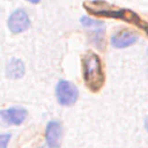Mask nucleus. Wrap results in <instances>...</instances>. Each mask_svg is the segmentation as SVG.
I'll list each match as a JSON object with an SVG mask.
<instances>
[{"label": "nucleus", "mask_w": 148, "mask_h": 148, "mask_svg": "<svg viewBox=\"0 0 148 148\" xmlns=\"http://www.w3.org/2000/svg\"><path fill=\"white\" fill-rule=\"evenodd\" d=\"M25 1H28V2H30V3H34V5H37V3L40 2V0H25Z\"/></svg>", "instance_id": "obj_11"}, {"label": "nucleus", "mask_w": 148, "mask_h": 148, "mask_svg": "<svg viewBox=\"0 0 148 148\" xmlns=\"http://www.w3.org/2000/svg\"><path fill=\"white\" fill-rule=\"evenodd\" d=\"M80 22L83 27L86 28H95V29H99V28H103L104 24L102 21H97V20H94V18H90V17H87V16H82L80 18Z\"/></svg>", "instance_id": "obj_9"}, {"label": "nucleus", "mask_w": 148, "mask_h": 148, "mask_svg": "<svg viewBox=\"0 0 148 148\" xmlns=\"http://www.w3.org/2000/svg\"><path fill=\"white\" fill-rule=\"evenodd\" d=\"M28 116L27 109L22 106H13L0 110V124L3 126H17L21 125Z\"/></svg>", "instance_id": "obj_4"}, {"label": "nucleus", "mask_w": 148, "mask_h": 148, "mask_svg": "<svg viewBox=\"0 0 148 148\" xmlns=\"http://www.w3.org/2000/svg\"><path fill=\"white\" fill-rule=\"evenodd\" d=\"M9 139H10V134L8 133L0 134V148H7L9 143Z\"/></svg>", "instance_id": "obj_10"}, {"label": "nucleus", "mask_w": 148, "mask_h": 148, "mask_svg": "<svg viewBox=\"0 0 148 148\" xmlns=\"http://www.w3.org/2000/svg\"><path fill=\"white\" fill-rule=\"evenodd\" d=\"M141 28L146 31V34H147V36H148V24H143V25H141Z\"/></svg>", "instance_id": "obj_12"}, {"label": "nucleus", "mask_w": 148, "mask_h": 148, "mask_svg": "<svg viewBox=\"0 0 148 148\" xmlns=\"http://www.w3.org/2000/svg\"><path fill=\"white\" fill-rule=\"evenodd\" d=\"M82 77L87 88L91 92H98L105 82L103 62L98 54L87 51L82 56Z\"/></svg>", "instance_id": "obj_1"}, {"label": "nucleus", "mask_w": 148, "mask_h": 148, "mask_svg": "<svg viewBox=\"0 0 148 148\" xmlns=\"http://www.w3.org/2000/svg\"><path fill=\"white\" fill-rule=\"evenodd\" d=\"M25 73V66L22 60L17 58L10 59V61L6 66V75L9 79H21Z\"/></svg>", "instance_id": "obj_8"}, {"label": "nucleus", "mask_w": 148, "mask_h": 148, "mask_svg": "<svg viewBox=\"0 0 148 148\" xmlns=\"http://www.w3.org/2000/svg\"><path fill=\"white\" fill-rule=\"evenodd\" d=\"M83 7L86 10L97 17H110L116 20H123L133 24H140V17L138 14L127 8H111L109 5L102 0H95L90 2H84Z\"/></svg>", "instance_id": "obj_2"}, {"label": "nucleus", "mask_w": 148, "mask_h": 148, "mask_svg": "<svg viewBox=\"0 0 148 148\" xmlns=\"http://www.w3.org/2000/svg\"><path fill=\"white\" fill-rule=\"evenodd\" d=\"M56 97L60 105L71 106L79 98V89L71 81L59 80L56 86Z\"/></svg>", "instance_id": "obj_3"}, {"label": "nucleus", "mask_w": 148, "mask_h": 148, "mask_svg": "<svg viewBox=\"0 0 148 148\" xmlns=\"http://www.w3.org/2000/svg\"><path fill=\"white\" fill-rule=\"evenodd\" d=\"M7 25L13 34H21L29 29L30 18L25 10L15 9L7 20Z\"/></svg>", "instance_id": "obj_5"}, {"label": "nucleus", "mask_w": 148, "mask_h": 148, "mask_svg": "<svg viewBox=\"0 0 148 148\" xmlns=\"http://www.w3.org/2000/svg\"><path fill=\"white\" fill-rule=\"evenodd\" d=\"M47 148H59L62 138V126L58 120H51L45 130Z\"/></svg>", "instance_id": "obj_6"}, {"label": "nucleus", "mask_w": 148, "mask_h": 148, "mask_svg": "<svg viewBox=\"0 0 148 148\" xmlns=\"http://www.w3.org/2000/svg\"><path fill=\"white\" fill-rule=\"evenodd\" d=\"M145 127H146V130H147V132H148V116H147L146 119H145Z\"/></svg>", "instance_id": "obj_13"}, {"label": "nucleus", "mask_w": 148, "mask_h": 148, "mask_svg": "<svg viewBox=\"0 0 148 148\" xmlns=\"http://www.w3.org/2000/svg\"><path fill=\"white\" fill-rule=\"evenodd\" d=\"M139 37L133 31H119L111 37V45L114 49H126L138 42Z\"/></svg>", "instance_id": "obj_7"}]
</instances>
